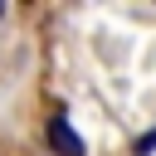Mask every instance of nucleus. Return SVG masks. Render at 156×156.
Returning <instances> with one entry per match:
<instances>
[{
    "instance_id": "nucleus-2",
    "label": "nucleus",
    "mask_w": 156,
    "mask_h": 156,
    "mask_svg": "<svg viewBox=\"0 0 156 156\" xmlns=\"http://www.w3.org/2000/svg\"><path fill=\"white\" fill-rule=\"evenodd\" d=\"M151 151H156V127H151L146 136H136V156H151Z\"/></svg>"
},
{
    "instance_id": "nucleus-1",
    "label": "nucleus",
    "mask_w": 156,
    "mask_h": 156,
    "mask_svg": "<svg viewBox=\"0 0 156 156\" xmlns=\"http://www.w3.org/2000/svg\"><path fill=\"white\" fill-rule=\"evenodd\" d=\"M49 146H54V156H88V146H83V136L73 132V122H68V112L58 107L54 117H49Z\"/></svg>"
},
{
    "instance_id": "nucleus-3",
    "label": "nucleus",
    "mask_w": 156,
    "mask_h": 156,
    "mask_svg": "<svg viewBox=\"0 0 156 156\" xmlns=\"http://www.w3.org/2000/svg\"><path fill=\"white\" fill-rule=\"evenodd\" d=\"M0 20H5V5H0Z\"/></svg>"
}]
</instances>
